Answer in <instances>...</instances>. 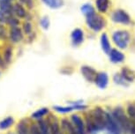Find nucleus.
Returning a JSON list of instances; mask_svg holds the SVG:
<instances>
[{
	"label": "nucleus",
	"instance_id": "f257e3e1",
	"mask_svg": "<svg viewBox=\"0 0 135 134\" xmlns=\"http://www.w3.org/2000/svg\"><path fill=\"white\" fill-rule=\"evenodd\" d=\"M115 44L120 49H124L127 47L130 41V34L126 31H117L112 36Z\"/></svg>",
	"mask_w": 135,
	"mask_h": 134
},
{
	"label": "nucleus",
	"instance_id": "f03ea898",
	"mask_svg": "<svg viewBox=\"0 0 135 134\" xmlns=\"http://www.w3.org/2000/svg\"><path fill=\"white\" fill-rule=\"evenodd\" d=\"M113 117L116 120V122L118 123L120 128H123L126 131H130L131 128L132 123L130 122L129 119L126 117V115L124 114L123 110H121L120 108L116 110L113 113Z\"/></svg>",
	"mask_w": 135,
	"mask_h": 134
},
{
	"label": "nucleus",
	"instance_id": "7ed1b4c3",
	"mask_svg": "<svg viewBox=\"0 0 135 134\" xmlns=\"http://www.w3.org/2000/svg\"><path fill=\"white\" fill-rule=\"evenodd\" d=\"M86 23L88 27L95 31H99L104 27V21L100 15L94 13L93 15L86 17Z\"/></svg>",
	"mask_w": 135,
	"mask_h": 134
},
{
	"label": "nucleus",
	"instance_id": "20e7f679",
	"mask_svg": "<svg viewBox=\"0 0 135 134\" xmlns=\"http://www.w3.org/2000/svg\"><path fill=\"white\" fill-rule=\"evenodd\" d=\"M8 37L10 39V41L13 43H17V42H20L23 40V30L22 28H20L19 27H13L10 28L9 34H8Z\"/></svg>",
	"mask_w": 135,
	"mask_h": 134
},
{
	"label": "nucleus",
	"instance_id": "39448f33",
	"mask_svg": "<svg viewBox=\"0 0 135 134\" xmlns=\"http://www.w3.org/2000/svg\"><path fill=\"white\" fill-rule=\"evenodd\" d=\"M112 19L117 23H121V24H129L131 22V19L130 16L126 13V12L123 10H118L112 15Z\"/></svg>",
	"mask_w": 135,
	"mask_h": 134
},
{
	"label": "nucleus",
	"instance_id": "423d86ee",
	"mask_svg": "<svg viewBox=\"0 0 135 134\" xmlns=\"http://www.w3.org/2000/svg\"><path fill=\"white\" fill-rule=\"evenodd\" d=\"M81 73L84 76V78L88 80V81H95L96 76L98 73H96V72L93 69L92 67L89 66H83L81 68Z\"/></svg>",
	"mask_w": 135,
	"mask_h": 134
},
{
	"label": "nucleus",
	"instance_id": "0eeeda50",
	"mask_svg": "<svg viewBox=\"0 0 135 134\" xmlns=\"http://www.w3.org/2000/svg\"><path fill=\"white\" fill-rule=\"evenodd\" d=\"M83 32L82 30L80 28H76L73 31L72 34H71V39H72L73 43L74 45H79L83 42Z\"/></svg>",
	"mask_w": 135,
	"mask_h": 134
},
{
	"label": "nucleus",
	"instance_id": "6e6552de",
	"mask_svg": "<svg viewBox=\"0 0 135 134\" xmlns=\"http://www.w3.org/2000/svg\"><path fill=\"white\" fill-rule=\"evenodd\" d=\"M108 75L104 72H100L98 73L97 76H96L95 79V84L97 85V87H99L100 88H105L108 85Z\"/></svg>",
	"mask_w": 135,
	"mask_h": 134
},
{
	"label": "nucleus",
	"instance_id": "1a4fd4ad",
	"mask_svg": "<svg viewBox=\"0 0 135 134\" xmlns=\"http://www.w3.org/2000/svg\"><path fill=\"white\" fill-rule=\"evenodd\" d=\"M72 121L73 125L76 126V131L80 134H85V127H84L82 119L77 115H73L72 116Z\"/></svg>",
	"mask_w": 135,
	"mask_h": 134
},
{
	"label": "nucleus",
	"instance_id": "9d476101",
	"mask_svg": "<svg viewBox=\"0 0 135 134\" xmlns=\"http://www.w3.org/2000/svg\"><path fill=\"white\" fill-rule=\"evenodd\" d=\"M109 54V58L113 63H121L124 61V56L123 53L118 51V49H111Z\"/></svg>",
	"mask_w": 135,
	"mask_h": 134
},
{
	"label": "nucleus",
	"instance_id": "9b49d317",
	"mask_svg": "<svg viewBox=\"0 0 135 134\" xmlns=\"http://www.w3.org/2000/svg\"><path fill=\"white\" fill-rule=\"evenodd\" d=\"M13 13L15 16L20 18V19H24L27 17V12L21 3H16L13 6Z\"/></svg>",
	"mask_w": 135,
	"mask_h": 134
},
{
	"label": "nucleus",
	"instance_id": "f8f14e48",
	"mask_svg": "<svg viewBox=\"0 0 135 134\" xmlns=\"http://www.w3.org/2000/svg\"><path fill=\"white\" fill-rule=\"evenodd\" d=\"M42 2L51 9H58L64 6V0H42Z\"/></svg>",
	"mask_w": 135,
	"mask_h": 134
},
{
	"label": "nucleus",
	"instance_id": "ddd939ff",
	"mask_svg": "<svg viewBox=\"0 0 135 134\" xmlns=\"http://www.w3.org/2000/svg\"><path fill=\"white\" fill-rule=\"evenodd\" d=\"M101 45H102V49L105 53L109 54L110 52V44H109V38L106 35V34H103L101 37Z\"/></svg>",
	"mask_w": 135,
	"mask_h": 134
},
{
	"label": "nucleus",
	"instance_id": "4468645a",
	"mask_svg": "<svg viewBox=\"0 0 135 134\" xmlns=\"http://www.w3.org/2000/svg\"><path fill=\"white\" fill-rule=\"evenodd\" d=\"M14 119L12 117H7L4 119L0 121V130H6L13 125Z\"/></svg>",
	"mask_w": 135,
	"mask_h": 134
},
{
	"label": "nucleus",
	"instance_id": "2eb2a0df",
	"mask_svg": "<svg viewBox=\"0 0 135 134\" xmlns=\"http://www.w3.org/2000/svg\"><path fill=\"white\" fill-rule=\"evenodd\" d=\"M122 77H123L126 81L131 82V81H133L135 80V73L132 72V70L128 69V68H124L123 70V72H122Z\"/></svg>",
	"mask_w": 135,
	"mask_h": 134
},
{
	"label": "nucleus",
	"instance_id": "dca6fc26",
	"mask_svg": "<svg viewBox=\"0 0 135 134\" xmlns=\"http://www.w3.org/2000/svg\"><path fill=\"white\" fill-rule=\"evenodd\" d=\"M83 108L82 106H78V105H74L72 106V107H60V106H54L53 108L57 111L59 113H67V112H71L73 110H76V108Z\"/></svg>",
	"mask_w": 135,
	"mask_h": 134
},
{
	"label": "nucleus",
	"instance_id": "f3484780",
	"mask_svg": "<svg viewBox=\"0 0 135 134\" xmlns=\"http://www.w3.org/2000/svg\"><path fill=\"white\" fill-rule=\"evenodd\" d=\"M48 112H49V108H41L32 114L31 117L35 118V119H39L40 120L42 117H44L46 114H48Z\"/></svg>",
	"mask_w": 135,
	"mask_h": 134
},
{
	"label": "nucleus",
	"instance_id": "a211bd4d",
	"mask_svg": "<svg viewBox=\"0 0 135 134\" xmlns=\"http://www.w3.org/2000/svg\"><path fill=\"white\" fill-rule=\"evenodd\" d=\"M109 0H96V6L97 9L102 12H104L107 11L109 7Z\"/></svg>",
	"mask_w": 135,
	"mask_h": 134
},
{
	"label": "nucleus",
	"instance_id": "6ab92c4d",
	"mask_svg": "<svg viewBox=\"0 0 135 134\" xmlns=\"http://www.w3.org/2000/svg\"><path fill=\"white\" fill-rule=\"evenodd\" d=\"M6 24L9 25L11 27H19V24H20V21L17 19L14 15H11V16H7L6 18Z\"/></svg>",
	"mask_w": 135,
	"mask_h": 134
},
{
	"label": "nucleus",
	"instance_id": "aec40b11",
	"mask_svg": "<svg viewBox=\"0 0 135 134\" xmlns=\"http://www.w3.org/2000/svg\"><path fill=\"white\" fill-rule=\"evenodd\" d=\"M38 125H39V127H40V130H41L42 134H50V129L49 126H48V125L46 123L45 121L39 120V122H38Z\"/></svg>",
	"mask_w": 135,
	"mask_h": 134
},
{
	"label": "nucleus",
	"instance_id": "412c9836",
	"mask_svg": "<svg viewBox=\"0 0 135 134\" xmlns=\"http://www.w3.org/2000/svg\"><path fill=\"white\" fill-rule=\"evenodd\" d=\"M12 49L11 47H8L4 52L3 60H4V64H10L12 61Z\"/></svg>",
	"mask_w": 135,
	"mask_h": 134
},
{
	"label": "nucleus",
	"instance_id": "4be33fe9",
	"mask_svg": "<svg viewBox=\"0 0 135 134\" xmlns=\"http://www.w3.org/2000/svg\"><path fill=\"white\" fill-rule=\"evenodd\" d=\"M17 131L18 134H30L29 129L27 128L26 123L23 122H20L17 126Z\"/></svg>",
	"mask_w": 135,
	"mask_h": 134
},
{
	"label": "nucleus",
	"instance_id": "5701e85b",
	"mask_svg": "<svg viewBox=\"0 0 135 134\" xmlns=\"http://www.w3.org/2000/svg\"><path fill=\"white\" fill-rule=\"evenodd\" d=\"M81 10H82L83 13L85 15H86V17L90 16V15H93L94 13H95L94 8L90 6V4H85V6H83L82 7H81Z\"/></svg>",
	"mask_w": 135,
	"mask_h": 134
},
{
	"label": "nucleus",
	"instance_id": "b1692460",
	"mask_svg": "<svg viewBox=\"0 0 135 134\" xmlns=\"http://www.w3.org/2000/svg\"><path fill=\"white\" fill-rule=\"evenodd\" d=\"M50 129V134H62L60 131L59 125H58V123L57 121L51 123Z\"/></svg>",
	"mask_w": 135,
	"mask_h": 134
},
{
	"label": "nucleus",
	"instance_id": "393cba45",
	"mask_svg": "<svg viewBox=\"0 0 135 134\" xmlns=\"http://www.w3.org/2000/svg\"><path fill=\"white\" fill-rule=\"evenodd\" d=\"M40 25L43 29L47 30L50 27V19L48 17H43L41 19L40 21Z\"/></svg>",
	"mask_w": 135,
	"mask_h": 134
},
{
	"label": "nucleus",
	"instance_id": "a878e982",
	"mask_svg": "<svg viewBox=\"0 0 135 134\" xmlns=\"http://www.w3.org/2000/svg\"><path fill=\"white\" fill-rule=\"evenodd\" d=\"M22 30L23 33L26 34H30L32 33V25L30 22H25L22 27Z\"/></svg>",
	"mask_w": 135,
	"mask_h": 134
},
{
	"label": "nucleus",
	"instance_id": "bb28decb",
	"mask_svg": "<svg viewBox=\"0 0 135 134\" xmlns=\"http://www.w3.org/2000/svg\"><path fill=\"white\" fill-rule=\"evenodd\" d=\"M8 34H7V30L2 23H0V40H6Z\"/></svg>",
	"mask_w": 135,
	"mask_h": 134
},
{
	"label": "nucleus",
	"instance_id": "cd10ccee",
	"mask_svg": "<svg viewBox=\"0 0 135 134\" xmlns=\"http://www.w3.org/2000/svg\"><path fill=\"white\" fill-rule=\"evenodd\" d=\"M127 112H128L129 117L133 120V122L135 123V106L134 105H130L127 108Z\"/></svg>",
	"mask_w": 135,
	"mask_h": 134
},
{
	"label": "nucleus",
	"instance_id": "c85d7f7f",
	"mask_svg": "<svg viewBox=\"0 0 135 134\" xmlns=\"http://www.w3.org/2000/svg\"><path fill=\"white\" fill-rule=\"evenodd\" d=\"M29 131H30V134H42L39 125H35V123L30 126Z\"/></svg>",
	"mask_w": 135,
	"mask_h": 134
},
{
	"label": "nucleus",
	"instance_id": "c756f323",
	"mask_svg": "<svg viewBox=\"0 0 135 134\" xmlns=\"http://www.w3.org/2000/svg\"><path fill=\"white\" fill-rule=\"evenodd\" d=\"M25 4H26L29 8H31L33 6V0H25Z\"/></svg>",
	"mask_w": 135,
	"mask_h": 134
},
{
	"label": "nucleus",
	"instance_id": "7c9ffc66",
	"mask_svg": "<svg viewBox=\"0 0 135 134\" xmlns=\"http://www.w3.org/2000/svg\"><path fill=\"white\" fill-rule=\"evenodd\" d=\"M70 134H80V133H79V132H78V131H77L73 130V131H72V132H70Z\"/></svg>",
	"mask_w": 135,
	"mask_h": 134
},
{
	"label": "nucleus",
	"instance_id": "2f4dec72",
	"mask_svg": "<svg viewBox=\"0 0 135 134\" xmlns=\"http://www.w3.org/2000/svg\"><path fill=\"white\" fill-rule=\"evenodd\" d=\"M2 1H6V2H12V0H2Z\"/></svg>",
	"mask_w": 135,
	"mask_h": 134
},
{
	"label": "nucleus",
	"instance_id": "473e14b6",
	"mask_svg": "<svg viewBox=\"0 0 135 134\" xmlns=\"http://www.w3.org/2000/svg\"><path fill=\"white\" fill-rule=\"evenodd\" d=\"M8 134H13V133H12V132H10V133H8Z\"/></svg>",
	"mask_w": 135,
	"mask_h": 134
},
{
	"label": "nucleus",
	"instance_id": "72a5a7b5",
	"mask_svg": "<svg viewBox=\"0 0 135 134\" xmlns=\"http://www.w3.org/2000/svg\"></svg>",
	"mask_w": 135,
	"mask_h": 134
}]
</instances>
